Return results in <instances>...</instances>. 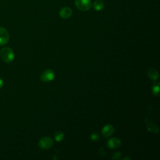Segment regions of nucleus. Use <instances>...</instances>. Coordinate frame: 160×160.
Returning a JSON list of instances; mask_svg holds the SVG:
<instances>
[{"label":"nucleus","instance_id":"nucleus-16","mask_svg":"<svg viewBox=\"0 0 160 160\" xmlns=\"http://www.w3.org/2000/svg\"><path fill=\"white\" fill-rule=\"evenodd\" d=\"M3 84H4V82H3L2 79L0 78V88H1L3 86Z\"/></svg>","mask_w":160,"mask_h":160},{"label":"nucleus","instance_id":"nucleus-2","mask_svg":"<svg viewBox=\"0 0 160 160\" xmlns=\"http://www.w3.org/2000/svg\"><path fill=\"white\" fill-rule=\"evenodd\" d=\"M75 5L81 11H88L91 7V0H75Z\"/></svg>","mask_w":160,"mask_h":160},{"label":"nucleus","instance_id":"nucleus-4","mask_svg":"<svg viewBox=\"0 0 160 160\" xmlns=\"http://www.w3.org/2000/svg\"><path fill=\"white\" fill-rule=\"evenodd\" d=\"M55 77V74L54 71L51 69H46L40 75V78L42 81L49 82L54 79Z\"/></svg>","mask_w":160,"mask_h":160},{"label":"nucleus","instance_id":"nucleus-7","mask_svg":"<svg viewBox=\"0 0 160 160\" xmlns=\"http://www.w3.org/2000/svg\"><path fill=\"white\" fill-rule=\"evenodd\" d=\"M121 144V141L119 138H113L110 139L107 143L108 147L109 148H118L120 147Z\"/></svg>","mask_w":160,"mask_h":160},{"label":"nucleus","instance_id":"nucleus-10","mask_svg":"<svg viewBox=\"0 0 160 160\" xmlns=\"http://www.w3.org/2000/svg\"><path fill=\"white\" fill-rule=\"evenodd\" d=\"M148 75L150 79L153 81H156L159 78L158 72L154 69H149L148 72Z\"/></svg>","mask_w":160,"mask_h":160},{"label":"nucleus","instance_id":"nucleus-8","mask_svg":"<svg viewBox=\"0 0 160 160\" xmlns=\"http://www.w3.org/2000/svg\"><path fill=\"white\" fill-rule=\"evenodd\" d=\"M72 15V10L68 7L62 8L59 11V16L64 19L69 18Z\"/></svg>","mask_w":160,"mask_h":160},{"label":"nucleus","instance_id":"nucleus-9","mask_svg":"<svg viewBox=\"0 0 160 160\" xmlns=\"http://www.w3.org/2000/svg\"><path fill=\"white\" fill-rule=\"evenodd\" d=\"M146 122L147 128L149 131L154 133H157L159 132L158 127L156 126V124L154 122H152L150 119H147L146 120Z\"/></svg>","mask_w":160,"mask_h":160},{"label":"nucleus","instance_id":"nucleus-15","mask_svg":"<svg viewBox=\"0 0 160 160\" xmlns=\"http://www.w3.org/2000/svg\"><path fill=\"white\" fill-rule=\"evenodd\" d=\"M113 156H114V157H113V159H118V158L121 156V153L119 152H116V153L114 154Z\"/></svg>","mask_w":160,"mask_h":160},{"label":"nucleus","instance_id":"nucleus-1","mask_svg":"<svg viewBox=\"0 0 160 160\" xmlns=\"http://www.w3.org/2000/svg\"><path fill=\"white\" fill-rule=\"evenodd\" d=\"M0 56L3 61L10 62L14 59V54L11 48L9 47H4L0 51Z\"/></svg>","mask_w":160,"mask_h":160},{"label":"nucleus","instance_id":"nucleus-5","mask_svg":"<svg viewBox=\"0 0 160 160\" xmlns=\"http://www.w3.org/2000/svg\"><path fill=\"white\" fill-rule=\"evenodd\" d=\"M9 34L8 31L3 27H0V46L4 45L9 42Z\"/></svg>","mask_w":160,"mask_h":160},{"label":"nucleus","instance_id":"nucleus-13","mask_svg":"<svg viewBox=\"0 0 160 160\" xmlns=\"http://www.w3.org/2000/svg\"><path fill=\"white\" fill-rule=\"evenodd\" d=\"M152 92L154 95H159V83H156L152 87Z\"/></svg>","mask_w":160,"mask_h":160},{"label":"nucleus","instance_id":"nucleus-6","mask_svg":"<svg viewBox=\"0 0 160 160\" xmlns=\"http://www.w3.org/2000/svg\"><path fill=\"white\" fill-rule=\"evenodd\" d=\"M114 131V128L111 124H106L102 129V134L105 137L111 136Z\"/></svg>","mask_w":160,"mask_h":160},{"label":"nucleus","instance_id":"nucleus-14","mask_svg":"<svg viewBox=\"0 0 160 160\" xmlns=\"http://www.w3.org/2000/svg\"><path fill=\"white\" fill-rule=\"evenodd\" d=\"M91 138L92 141H97L98 139H99V136L97 133H93L91 136Z\"/></svg>","mask_w":160,"mask_h":160},{"label":"nucleus","instance_id":"nucleus-11","mask_svg":"<svg viewBox=\"0 0 160 160\" xmlns=\"http://www.w3.org/2000/svg\"><path fill=\"white\" fill-rule=\"evenodd\" d=\"M93 8L96 11H101L104 6V2L101 0H96L93 3Z\"/></svg>","mask_w":160,"mask_h":160},{"label":"nucleus","instance_id":"nucleus-3","mask_svg":"<svg viewBox=\"0 0 160 160\" xmlns=\"http://www.w3.org/2000/svg\"><path fill=\"white\" fill-rule=\"evenodd\" d=\"M53 144V140L50 137H43L38 142L39 146L44 149H49L52 147Z\"/></svg>","mask_w":160,"mask_h":160},{"label":"nucleus","instance_id":"nucleus-12","mask_svg":"<svg viewBox=\"0 0 160 160\" xmlns=\"http://www.w3.org/2000/svg\"><path fill=\"white\" fill-rule=\"evenodd\" d=\"M64 134L61 132V131H58L55 133L54 134V138H55V140L58 142H59V141H61L63 139H64Z\"/></svg>","mask_w":160,"mask_h":160}]
</instances>
